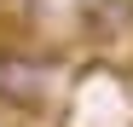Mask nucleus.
I'll list each match as a JSON object with an SVG mask.
<instances>
[{
    "mask_svg": "<svg viewBox=\"0 0 133 127\" xmlns=\"http://www.w3.org/2000/svg\"><path fill=\"white\" fill-rule=\"evenodd\" d=\"M52 87V64L35 52H0V98L17 110H35Z\"/></svg>",
    "mask_w": 133,
    "mask_h": 127,
    "instance_id": "1",
    "label": "nucleus"
},
{
    "mask_svg": "<svg viewBox=\"0 0 133 127\" xmlns=\"http://www.w3.org/2000/svg\"><path fill=\"white\" fill-rule=\"evenodd\" d=\"M81 35L87 40H127L133 35V0H87L81 6Z\"/></svg>",
    "mask_w": 133,
    "mask_h": 127,
    "instance_id": "2",
    "label": "nucleus"
}]
</instances>
